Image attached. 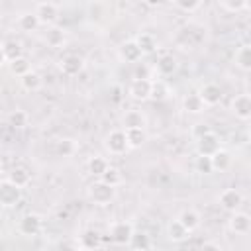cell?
<instances>
[{
    "label": "cell",
    "mask_w": 251,
    "mask_h": 251,
    "mask_svg": "<svg viewBox=\"0 0 251 251\" xmlns=\"http://www.w3.org/2000/svg\"><path fill=\"white\" fill-rule=\"evenodd\" d=\"M86 194H88L90 202H94L96 206H108L116 198V188L104 184L102 180H94L92 184H88Z\"/></svg>",
    "instance_id": "1"
},
{
    "label": "cell",
    "mask_w": 251,
    "mask_h": 251,
    "mask_svg": "<svg viewBox=\"0 0 251 251\" xmlns=\"http://www.w3.org/2000/svg\"><path fill=\"white\" fill-rule=\"evenodd\" d=\"M39 25H45V27H51V25H57V20H59V6L53 4V2H39L35 4V10H33Z\"/></svg>",
    "instance_id": "2"
},
{
    "label": "cell",
    "mask_w": 251,
    "mask_h": 251,
    "mask_svg": "<svg viewBox=\"0 0 251 251\" xmlns=\"http://www.w3.org/2000/svg\"><path fill=\"white\" fill-rule=\"evenodd\" d=\"M43 229V218L35 212H29V214H24L18 222V231L25 237H33L37 233H41Z\"/></svg>",
    "instance_id": "3"
},
{
    "label": "cell",
    "mask_w": 251,
    "mask_h": 251,
    "mask_svg": "<svg viewBox=\"0 0 251 251\" xmlns=\"http://www.w3.org/2000/svg\"><path fill=\"white\" fill-rule=\"evenodd\" d=\"M104 147L110 155H124L129 147H127V141H126V131L124 129H112L106 139H104Z\"/></svg>",
    "instance_id": "4"
},
{
    "label": "cell",
    "mask_w": 251,
    "mask_h": 251,
    "mask_svg": "<svg viewBox=\"0 0 251 251\" xmlns=\"http://www.w3.org/2000/svg\"><path fill=\"white\" fill-rule=\"evenodd\" d=\"M133 224L131 222H126V220H118L110 226L108 233H110V239L116 243V245H127L129 243V237L133 233Z\"/></svg>",
    "instance_id": "5"
},
{
    "label": "cell",
    "mask_w": 251,
    "mask_h": 251,
    "mask_svg": "<svg viewBox=\"0 0 251 251\" xmlns=\"http://www.w3.org/2000/svg\"><path fill=\"white\" fill-rule=\"evenodd\" d=\"M22 200V188L14 186L10 180H0V206L14 208Z\"/></svg>",
    "instance_id": "6"
},
{
    "label": "cell",
    "mask_w": 251,
    "mask_h": 251,
    "mask_svg": "<svg viewBox=\"0 0 251 251\" xmlns=\"http://www.w3.org/2000/svg\"><path fill=\"white\" fill-rule=\"evenodd\" d=\"M218 204H220L226 212L233 214V212H237L239 206L243 204V194H241L237 188H226V190L220 192V196H218Z\"/></svg>",
    "instance_id": "7"
},
{
    "label": "cell",
    "mask_w": 251,
    "mask_h": 251,
    "mask_svg": "<svg viewBox=\"0 0 251 251\" xmlns=\"http://www.w3.org/2000/svg\"><path fill=\"white\" fill-rule=\"evenodd\" d=\"M218 149H222V145H220V137L214 129L208 131L206 135H202L200 139H196V153L202 157H212Z\"/></svg>",
    "instance_id": "8"
},
{
    "label": "cell",
    "mask_w": 251,
    "mask_h": 251,
    "mask_svg": "<svg viewBox=\"0 0 251 251\" xmlns=\"http://www.w3.org/2000/svg\"><path fill=\"white\" fill-rule=\"evenodd\" d=\"M59 69L63 75L67 76H76L82 73L84 69V59L78 55V53H67L61 61H59Z\"/></svg>",
    "instance_id": "9"
},
{
    "label": "cell",
    "mask_w": 251,
    "mask_h": 251,
    "mask_svg": "<svg viewBox=\"0 0 251 251\" xmlns=\"http://www.w3.org/2000/svg\"><path fill=\"white\" fill-rule=\"evenodd\" d=\"M196 94L200 96V100H202L204 106H218V104L222 102V96H224L222 88H220L218 84H214V82H206V84H202V86L198 88Z\"/></svg>",
    "instance_id": "10"
},
{
    "label": "cell",
    "mask_w": 251,
    "mask_h": 251,
    "mask_svg": "<svg viewBox=\"0 0 251 251\" xmlns=\"http://www.w3.org/2000/svg\"><path fill=\"white\" fill-rule=\"evenodd\" d=\"M151 80L153 78H133L131 84H129V88H127L129 96L133 100H137V102L149 100L151 98Z\"/></svg>",
    "instance_id": "11"
},
{
    "label": "cell",
    "mask_w": 251,
    "mask_h": 251,
    "mask_svg": "<svg viewBox=\"0 0 251 251\" xmlns=\"http://www.w3.org/2000/svg\"><path fill=\"white\" fill-rule=\"evenodd\" d=\"M118 57H120L124 63H133V65H135V63L141 61L143 53H141V49L137 47L135 39H127V41L120 43V47H118Z\"/></svg>",
    "instance_id": "12"
},
{
    "label": "cell",
    "mask_w": 251,
    "mask_h": 251,
    "mask_svg": "<svg viewBox=\"0 0 251 251\" xmlns=\"http://www.w3.org/2000/svg\"><path fill=\"white\" fill-rule=\"evenodd\" d=\"M231 112L237 120L247 122L251 118V96L249 94H237L231 100Z\"/></svg>",
    "instance_id": "13"
},
{
    "label": "cell",
    "mask_w": 251,
    "mask_h": 251,
    "mask_svg": "<svg viewBox=\"0 0 251 251\" xmlns=\"http://www.w3.org/2000/svg\"><path fill=\"white\" fill-rule=\"evenodd\" d=\"M227 227L233 231V233H237V235H245V233H249V229H251V218H249V214H245V212H233L231 216H229V220H227Z\"/></svg>",
    "instance_id": "14"
},
{
    "label": "cell",
    "mask_w": 251,
    "mask_h": 251,
    "mask_svg": "<svg viewBox=\"0 0 251 251\" xmlns=\"http://www.w3.org/2000/svg\"><path fill=\"white\" fill-rule=\"evenodd\" d=\"M122 126L124 129H145L147 126V116L141 110H127L122 116Z\"/></svg>",
    "instance_id": "15"
},
{
    "label": "cell",
    "mask_w": 251,
    "mask_h": 251,
    "mask_svg": "<svg viewBox=\"0 0 251 251\" xmlns=\"http://www.w3.org/2000/svg\"><path fill=\"white\" fill-rule=\"evenodd\" d=\"M153 69L157 71L159 76H171V75L176 73V69H178V61H176L175 55H171V53H163V55L157 59V63H155Z\"/></svg>",
    "instance_id": "16"
},
{
    "label": "cell",
    "mask_w": 251,
    "mask_h": 251,
    "mask_svg": "<svg viewBox=\"0 0 251 251\" xmlns=\"http://www.w3.org/2000/svg\"><path fill=\"white\" fill-rule=\"evenodd\" d=\"M43 39H45V43H47L49 47L59 49V47H63V45L67 43V29L61 27V25H51V27H47Z\"/></svg>",
    "instance_id": "17"
},
{
    "label": "cell",
    "mask_w": 251,
    "mask_h": 251,
    "mask_svg": "<svg viewBox=\"0 0 251 251\" xmlns=\"http://www.w3.org/2000/svg\"><path fill=\"white\" fill-rule=\"evenodd\" d=\"M6 180H10L14 186H18V188H25L27 184H29V180H31V173L24 167V165H18V167H14L10 173H8V178Z\"/></svg>",
    "instance_id": "18"
},
{
    "label": "cell",
    "mask_w": 251,
    "mask_h": 251,
    "mask_svg": "<svg viewBox=\"0 0 251 251\" xmlns=\"http://www.w3.org/2000/svg\"><path fill=\"white\" fill-rule=\"evenodd\" d=\"M176 220H178L180 226H182L186 231H190V233L200 227V214H198L196 210H192V208H184V210L178 214Z\"/></svg>",
    "instance_id": "19"
},
{
    "label": "cell",
    "mask_w": 251,
    "mask_h": 251,
    "mask_svg": "<svg viewBox=\"0 0 251 251\" xmlns=\"http://www.w3.org/2000/svg\"><path fill=\"white\" fill-rule=\"evenodd\" d=\"M233 63H235V67H237L239 71H243V73L251 71V45H249V43L239 45V49H237L235 55H233Z\"/></svg>",
    "instance_id": "20"
},
{
    "label": "cell",
    "mask_w": 251,
    "mask_h": 251,
    "mask_svg": "<svg viewBox=\"0 0 251 251\" xmlns=\"http://www.w3.org/2000/svg\"><path fill=\"white\" fill-rule=\"evenodd\" d=\"M100 243H102V237H100V233L96 229H84L80 233V237H78V247L80 249H86V251L98 249Z\"/></svg>",
    "instance_id": "21"
},
{
    "label": "cell",
    "mask_w": 251,
    "mask_h": 251,
    "mask_svg": "<svg viewBox=\"0 0 251 251\" xmlns=\"http://www.w3.org/2000/svg\"><path fill=\"white\" fill-rule=\"evenodd\" d=\"M210 161H212V171L224 173V171H227V169L231 167V153H229L227 149H218V151L210 157Z\"/></svg>",
    "instance_id": "22"
},
{
    "label": "cell",
    "mask_w": 251,
    "mask_h": 251,
    "mask_svg": "<svg viewBox=\"0 0 251 251\" xmlns=\"http://www.w3.org/2000/svg\"><path fill=\"white\" fill-rule=\"evenodd\" d=\"M135 43H137V47L141 49V53H143V55L155 53V51L159 49V41H157V37H155L153 33H147V31L139 33V35L135 37Z\"/></svg>",
    "instance_id": "23"
},
{
    "label": "cell",
    "mask_w": 251,
    "mask_h": 251,
    "mask_svg": "<svg viewBox=\"0 0 251 251\" xmlns=\"http://www.w3.org/2000/svg\"><path fill=\"white\" fill-rule=\"evenodd\" d=\"M2 49H4V55H6V63H12L20 57H24V47L18 39L10 37L6 41H2Z\"/></svg>",
    "instance_id": "24"
},
{
    "label": "cell",
    "mask_w": 251,
    "mask_h": 251,
    "mask_svg": "<svg viewBox=\"0 0 251 251\" xmlns=\"http://www.w3.org/2000/svg\"><path fill=\"white\" fill-rule=\"evenodd\" d=\"M188 235H190V231H186V229L180 226L178 220H171V222L167 224V237H169L173 243H182V241L188 239Z\"/></svg>",
    "instance_id": "25"
},
{
    "label": "cell",
    "mask_w": 251,
    "mask_h": 251,
    "mask_svg": "<svg viewBox=\"0 0 251 251\" xmlns=\"http://www.w3.org/2000/svg\"><path fill=\"white\" fill-rule=\"evenodd\" d=\"M127 247L131 251H149L151 249V237L145 231H133L129 237Z\"/></svg>",
    "instance_id": "26"
},
{
    "label": "cell",
    "mask_w": 251,
    "mask_h": 251,
    "mask_svg": "<svg viewBox=\"0 0 251 251\" xmlns=\"http://www.w3.org/2000/svg\"><path fill=\"white\" fill-rule=\"evenodd\" d=\"M20 84H22V88H24L25 92H37V90L43 86V78H41L39 73L29 71L27 75H24V76L20 78Z\"/></svg>",
    "instance_id": "27"
},
{
    "label": "cell",
    "mask_w": 251,
    "mask_h": 251,
    "mask_svg": "<svg viewBox=\"0 0 251 251\" xmlns=\"http://www.w3.org/2000/svg\"><path fill=\"white\" fill-rule=\"evenodd\" d=\"M182 110H184L186 114H202V112L206 110V106L202 104L200 96H198L196 92H192V94H186V96L182 98Z\"/></svg>",
    "instance_id": "28"
},
{
    "label": "cell",
    "mask_w": 251,
    "mask_h": 251,
    "mask_svg": "<svg viewBox=\"0 0 251 251\" xmlns=\"http://www.w3.org/2000/svg\"><path fill=\"white\" fill-rule=\"evenodd\" d=\"M108 167H110V163H108L104 157H100V155H94V157H90V159L86 161V171H88L92 176H96V178H100V176L106 173Z\"/></svg>",
    "instance_id": "29"
},
{
    "label": "cell",
    "mask_w": 251,
    "mask_h": 251,
    "mask_svg": "<svg viewBox=\"0 0 251 251\" xmlns=\"http://www.w3.org/2000/svg\"><path fill=\"white\" fill-rule=\"evenodd\" d=\"M171 94H173V90L167 80H163V78L151 80V98L153 100H167Z\"/></svg>",
    "instance_id": "30"
},
{
    "label": "cell",
    "mask_w": 251,
    "mask_h": 251,
    "mask_svg": "<svg viewBox=\"0 0 251 251\" xmlns=\"http://www.w3.org/2000/svg\"><path fill=\"white\" fill-rule=\"evenodd\" d=\"M18 27L22 31H25V33H31V31H35L39 27V22H37L33 12H24V14L18 16Z\"/></svg>",
    "instance_id": "31"
},
{
    "label": "cell",
    "mask_w": 251,
    "mask_h": 251,
    "mask_svg": "<svg viewBox=\"0 0 251 251\" xmlns=\"http://www.w3.org/2000/svg\"><path fill=\"white\" fill-rule=\"evenodd\" d=\"M55 153L59 157H71L76 153V141L71 139V137H63V139H57L55 141Z\"/></svg>",
    "instance_id": "32"
},
{
    "label": "cell",
    "mask_w": 251,
    "mask_h": 251,
    "mask_svg": "<svg viewBox=\"0 0 251 251\" xmlns=\"http://www.w3.org/2000/svg\"><path fill=\"white\" fill-rule=\"evenodd\" d=\"M98 180H102L104 184H108V186H114V188H118L122 182H124V175H122V171L118 169V167H108L106 169V173L98 178Z\"/></svg>",
    "instance_id": "33"
},
{
    "label": "cell",
    "mask_w": 251,
    "mask_h": 251,
    "mask_svg": "<svg viewBox=\"0 0 251 251\" xmlns=\"http://www.w3.org/2000/svg\"><path fill=\"white\" fill-rule=\"evenodd\" d=\"M124 131H126V141L129 149H137L147 141L145 129H124Z\"/></svg>",
    "instance_id": "34"
},
{
    "label": "cell",
    "mask_w": 251,
    "mask_h": 251,
    "mask_svg": "<svg viewBox=\"0 0 251 251\" xmlns=\"http://www.w3.org/2000/svg\"><path fill=\"white\" fill-rule=\"evenodd\" d=\"M8 69H10V73H12L14 76L22 78L24 75H27V73L31 71V65H29V59H27V57H20V59L8 63Z\"/></svg>",
    "instance_id": "35"
},
{
    "label": "cell",
    "mask_w": 251,
    "mask_h": 251,
    "mask_svg": "<svg viewBox=\"0 0 251 251\" xmlns=\"http://www.w3.org/2000/svg\"><path fill=\"white\" fill-rule=\"evenodd\" d=\"M27 122H29V116H27V112H24V110H12V112L8 114V126H12V127H16V129L25 127Z\"/></svg>",
    "instance_id": "36"
},
{
    "label": "cell",
    "mask_w": 251,
    "mask_h": 251,
    "mask_svg": "<svg viewBox=\"0 0 251 251\" xmlns=\"http://www.w3.org/2000/svg\"><path fill=\"white\" fill-rule=\"evenodd\" d=\"M218 6L226 12H231V14H237V12H243L249 8V4L245 0H220Z\"/></svg>",
    "instance_id": "37"
},
{
    "label": "cell",
    "mask_w": 251,
    "mask_h": 251,
    "mask_svg": "<svg viewBox=\"0 0 251 251\" xmlns=\"http://www.w3.org/2000/svg\"><path fill=\"white\" fill-rule=\"evenodd\" d=\"M173 6L180 12H184V14H194L196 10L202 8V2L200 0H175Z\"/></svg>",
    "instance_id": "38"
},
{
    "label": "cell",
    "mask_w": 251,
    "mask_h": 251,
    "mask_svg": "<svg viewBox=\"0 0 251 251\" xmlns=\"http://www.w3.org/2000/svg\"><path fill=\"white\" fill-rule=\"evenodd\" d=\"M194 171L196 173H200V175H210V173H214L212 171V161H210V157H202V155H198L196 159H194Z\"/></svg>",
    "instance_id": "39"
},
{
    "label": "cell",
    "mask_w": 251,
    "mask_h": 251,
    "mask_svg": "<svg viewBox=\"0 0 251 251\" xmlns=\"http://www.w3.org/2000/svg\"><path fill=\"white\" fill-rule=\"evenodd\" d=\"M149 73H151V67H149V65H145V63H135L133 78H151Z\"/></svg>",
    "instance_id": "40"
},
{
    "label": "cell",
    "mask_w": 251,
    "mask_h": 251,
    "mask_svg": "<svg viewBox=\"0 0 251 251\" xmlns=\"http://www.w3.org/2000/svg\"><path fill=\"white\" fill-rule=\"evenodd\" d=\"M208 131H212V127H210L208 124H194V126H192V129H190V133H192L194 141H196V139H200L202 135H206Z\"/></svg>",
    "instance_id": "41"
},
{
    "label": "cell",
    "mask_w": 251,
    "mask_h": 251,
    "mask_svg": "<svg viewBox=\"0 0 251 251\" xmlns=\"http://www.w3.org/2000/svg\"><path fill=\"white\" fill-rule=\"evenodd\" d=\"M200 251H222L220 249V245L218 243H214V241H206L204 245H202V249Z\"/></svg>",
    "instance_id": "42"
},
{
    "label": "cell",
    "mask_w": 251,
    "mask_h": 251,
    "mask_svg": "<svg viewBox=\"0 0 251 251\" xmlns=\"http://www.w3.org/2000/svg\"><path fill=\"white\" fill-rule=\"evenodd\" d=\"M59 251H80L78 247H75V245H71V243H65V245H61L59 247Z\"/></svg>",
    "instance_id": "43"
},
{
    "label": "cell",
    "mask_w": 251,
    "mask_h": 251,
    "mask_svg": "<svg viewBox=\"0 0 251 251\" xmlns=\"http://www.w3.org/2000/svg\"><path fill=\"white\" fill-rule=\"evenodd\" d=\"M2 65H8V63H6V55H4V49H2V43H0V67Z\"/></svg>",
    "instance_id": "44"
},
{
    "label": "cell",
    "mask_w": 251,
    "mask_h": 251,
    "mask_svg": "<svg viewBox=\"0 0 251 251\" xmlns=\"http://www.w3.org/2000/svg\"><path fill=\"white\" fill-rule=\"evenodd\" d=\"M106 251H116V249H106Z\"/></svg>",
    "instance_id": "45"
},
{
    "label": "cell",
    "mask_w": 251,
    "mask_h": 251,
    "mask_svg": "<svg viewBox=\"0 0 251 251\" xmlns=\"http://www.w3.org/2000/svg\"><path fill=\"white\" fill-rule=\"evenodd\" d=\"M0 169H2V167H0Z\"/></svg>",
    "instance_id": "46"
}]
</instances>
